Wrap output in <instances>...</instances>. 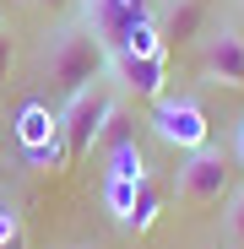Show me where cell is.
Listing matches in <instances>:
<instances>
[{
    "mask_svg": "<svg viewBox=\"0 0 244 249\" xmlns=\"http://www.w3.org/2000/svg\"><path fill=\"white\" fill-rule=\"evenodd\" d=\"M33 11H60V6H71V0H27Z\"/></svg>",
    "mask_w": 244,
    "mask_h": 249,
    "instance_id": "15",
    "label": "cell"
},
{
    "mask_svg": "<svg viewBox=\"0 0 244 249\" xmlns=\"http://www.w3.org/2000/svg\"><path fill=\"white\" fill-rule=\"evenodd\" d=\"M136 190H141V179H103V200H109V212L125 222L131 217V206H136Z\"/></svg>",
    "mask_w": 244,
    "mask_h": 249,
    "instance_id": "10",
    "label": "cell"
},
{
    "mask_svg": "<svg viewBox=\"0 0 244 249\" xmlns=\"http://www.w3.org/2000/svg\"><path fill=\"white\" fill-rule=\"evenodd\" d=\"M233 162H239V168H244V119L233 124Z\"/></svg>",
    "mask_w": 244,
    "mask_h": 249,
    "instance_id": "14",
    "label": "cell"
},
{
    "mask_svg": "<svg viewBox=\"0 0 244 249\" xmlns=\"http://www.w3.org/2000/svg\"><path fill=\"white\" fill-rule=\"evenodd\" d=\"M201 17H206L201 0H174V6L163 11V22H157V38L163 44H190V38L201 33Z\"/></svg>",
    "mask_w": 244,
    "mask_h": 249,
    "instance_id": "8",
    "label": "cell"
},
{
    "mask_svg": "<svg viewBox=\"0 0 244 249\" xmlns=\"http://www.w3.org/2000/svg\"><path fill=\"white\" fill-rule=\"evenodd\" d=\"M11 65V44H6V33H0V71Z\"/></svg>",
    "mask_w": 244,
    "mask_h": 249,
    "instance_id": "16",
    "label": "cell"
},
{
    "mask_svg": "<svg viewBox=\"0 0 244 249\" xmlns=\"http://www.w3.org/2000/svg\"><path fill=\"white\" fill-rule=\"evenodd\" d=\"M76 22L114 54V49H125L141 27H157V6H152V0H81V17Z\"/></svg>",
    "mask_w": 244,
    "mask_h": 249,
    "instance_id": "4",
    "label": "cell"
},
{
    "mask_svg": "<svg viewBox=\"0 0 244 249\" xmlns=\"http://www.w3.org/2000/svg\"><path fill=\"white\" fill-rule=\"evenodd\" d=\"M103 76H109V49L81 22H65L49 38V49H44V81L71 98V92L93 87V81H103Z\"/></svg>",
    "mask_w": 244,
    "mask_h": 249,
    "instance_id": "1",
    "label": "cell"
},
{
    "mask_svg": "<svg viewBox=\"0 0 244 249\" xmlns=\"http://www.w3.org/2000/svg\"><path fill=\"white\" fill-rule=\"evenodd\" d=\"M152 217H157V190H152V179H141V190H136V206H131V217H125V228L147 233V228H152Z\"/></svg>",
    "mask_w": 244,
    "mask_h": 249,
    "instance_id": "11",
    "label": "cell"
},
{
    "mask_svg": "<svg viewBox=\"0 0 244 249\" xmlns=\"http://www.w3.org/2000/svg\"><path fill=\"white\" fill-rule=\"evenodd\" d=\"M114 108H119V98L109 87V76L93 81V87H81V92H71L65 114L55 119L60 124V141H65V162H81V157L98 146V136H103V124H109Z\"/></svg>",
    "mask_w": 244,
    "mask_h": 249,
    "instance_id": "2",
    "label": "cell"
},
{
    "mask_svg": "<svg viewBox=\"0 0 244 249\" xmlns=\"http://www.w3.org/2000/svg\"><path fill=\"white\" fill-rule=\"evenodd\" d=\"M109 81H119V87L136 92V98H163V81H169V49H157V54L114 49V54H109Z\"/></svg>",
    "mask_w": 244,
    "mask_h": 249,
    "instance_id": "6",
    "label": "cell"
},
{
    "mask_svg": "<svg viewBox=\"0 0 244 249\" xmlns=\"http://www.w3.org/2000/svg\"><path fill=\"white\" fill-rule=\"evenodd\" d=\"M0 249H27V228L17 217V206L0 200Z\"/></svg>",
    "mask_w": 244,
    "mask_h": 249,
    "instance_id": "13",
    "label": "cell"
},
{
    "mask_svg": "<svg viewBox=\"0 0 244 249\" xmlns=\"http://www.w3.org/2000/svg\"><path fill=\"white\" fill-rule=\"evenodd\" d=\"M174 195L190 206V212H212L233 195V162L217 152V146H201L179 162V179H174Z\"/></svg>",
    "mask_w": 244,
    "mask_h": 249,
    "instance_id": "3",
    "label": "cell"
},
{
    "mask_svg": "<svg viewBox=\"0 0 244 249\" xmlns=\"http://www.w3.org/2000/svg\"><path fill=\"white\" fill-rule=\"evenodd\" d=\"M201 65H206V81H217V87H244V33L217 27L201 49Z\"/></svg>",
    "mask_w": 244,
    "mask_h": 249,
    "instance_id": "7",
    "label": "cell"
},
{
    "mask_svg": "<svg viewBox=\"0 0 244 249\" xmlns=\"http://www.w3.org/2000/svg\"><path fill=\"white\" fill-rule=\"evenodd\" d=\"M109 179H147V157H141L136 136L109 146Z\"/></svg>",
    "mask_w": 244,
    "mask_h": 249,
    "instance_id": "9",
    "label": "cell"
},
{
    "mask_svg": "<svg viewBox=\"0 0 244 249\" xmlns=\"http://www.w3.org/2000/svg\"><path fill=\"white\" fill-rule=\"evenodd\" d=\"M152 130H157V141H169V146H179L185 157L190 152H201L212 141V124H206V108H201L190 92H179V98H152Z\"/></svg>",
    "mask_w": 244,
    "mask_h": 249,
    "instance_id": "5",
    "label": "cell"
},
{
    "mask_svg": "<svg viewBox=\"0 0 244 249\" xmlns=\"http://www.w3.org/2000/svg\"><path fill=\"white\" fill-rule=\"evenodd\" d=\"M0 141H6V119H0Z\"/></svg>",
    "mask_w": 244,
    "mask_h": 249,
    "instance_id": "17",
    "label": "cell"
},
{
    "mask_svg": "<svg viewBox=\"0 0 244 249\" xmlns=\"http://www.w3.org/2000/svg\"><path fill=\"white\" fill-rule=\"evenodd\" d=\"M223 233H228L233 249H244V190H233L223 200Z\"/></svg>",
    "mask_w": 244,
    "mask_h": 249,
    "instance_id": "12",
    "label": "cell"
},
{
    "mask_svg": "<svg viewBox=\"0 0 244 249\" xmlns=\"http://www.w3.org/2000/svg\"><path fill=\"white\" fill-rule=\"evenodd\" d=\"M239 6H244V0H239Z\"/></svg>",
    "mask_w": 244,
    "mask_h": 249,
    "instance_id": "18",
    "label": "cell"
}]
</instances>
